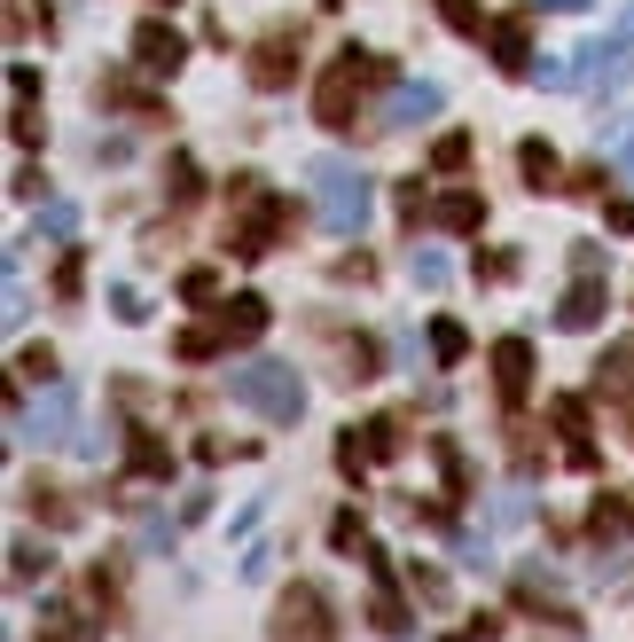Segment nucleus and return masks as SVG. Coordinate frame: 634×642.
<instances>
[{
    "label": "nucleus",
    "mask_w": 634,
    "mask_h": 642,
    "mask_svg": "<svg viewBox=\"0 0 634 642\" xmlns=\"http://www.w3.org/2000/svg\"><path fill=\"white\" fill-rule=\"evenodd\" d=\"M283 220H290V204H283V197H258V204H251V220H243V228L228 235V251H243V259H258V251H275Z\"/></svg>",
    "instance_id": "6"
},
{
    "label": "nucleus",
    "mask_w": 634,
    "mask_h": 642,
    "mask_svg": "<svg viewBox=\"0 0 634 642\" xmlns=\"http://www.w3.org/2000/svg\"><path fill=\"white\" fill-rule=\"evenodd\" d=\"M540 9H588V0H540Z\"/></svg>",
    "instance_id": "30"
},
{
    "label": "nucleus",
    "mask_w": 634,
    "mask_h": 642,
    "mask_svg": "<svg viewBox=\"0 0 634 642\" xmlns=\"http://www.w3.org/2000/svg\"><path fill=\"white\" fill-rule=\"evenodd\" d=\"M446 24H455V32H478V9H471V0H446Z\"/></svg>",
    "instance_id": "29"
},
{
    "label": "nucleus",
    "mask_w": 634,
    "mask_h": 642,
    "mask_svg": "<svg viewBox=\"0 0 634 642\" xmlns=\"http://www.w3.org/2000/svg\"><path fill=\"white\" fill-rule=\"evenodd\" d=\"M619 40H634V9H626V17H619Z\"/></svg>",
    "instance_id": "31"
},
{
    "label": "nucleus",
    "mask_w": 634,
    "mask_h": 642,
    "mask_svg": "<svg viewBox=\"0 0 634 642\" xmlns=\"http://www.w3.org/2000/svg\"><path fill=\"white\" fill-rule=\"evenodd\" d=\"M408 588H415V596H423V603H438V596H446V580H438V572H423V565H415V572H408Z\"/></svg>",
    "instance_id": "28"
},
{
    "label": "nucleus",
    "mask_w": 634,
    "mask_h": 642,
    "mask_svg": "<svg viewBox=\"0 0 634 642\" xmlns=\"http://www.w3.org/2000/svg\"><path fill=\"white\" fill-rule=\"evenodd\" d=\"M494 55H501V71H532V48H525V17H509V24L494 32Z\"/></svg>",
    "instance_id": "15"
},
{
    "label": "nucleus",
    "mask_w": 634,
    "mask_h": 642,
    "mask_svg": "<svg viewBox=\"0 0 634 642\" xmlns=\"http://www.w3.org/2000/svg\"><path fill=\"white\" fill-rule=\"evenodd\" d=\"M431 110H438V86L415 78V86H400V95H392V118H384V126H423Z\"/></svg>",
    "instance_id": "13"
},
{
    "label": "nucleus",
    "mask_w": 634,
    "mask_h": 642,
    "mask_svg": "<svg viewBox=\"0 0 634 642\" xmlns=\"http://www.w3.org/2000/svg\"><path fill=\"white\" fill-rule=\"evenodd\" d=\"M290 78H298V40H290V32L258 40V55H251V86H290Z\"/></svg>",
    "instance_id": "8"
},
{
    "label": "nucleus",
    "mask_w": 634,
    "mask_h": 642,
    "mask_svg": "<svg viewBox=\"0 0 634 642\" xmlns=\"http://www.w3.org/2000/svg\"><path fill=\"white\" fill-rule=\"evenodd\" d=\"M71 423H78V392H71V385H55L32 415H17V439H32V446H63V439H78Z\"/></svg>",
    "instance_id": "4"
},
{
    "label": "nucleus",
    "mask_w": 634,
    "mask_h": 642,
    "mask_svg": "<svg viewBox=\"0 0 634 642\" xmlns=\"http://www.w3.org/2000/svg\"><path fill=\"white\" fill-rule=\"evenodd\" d=\"M626 377H634V345H611V352L595 360V385H611V392H619Z\"/></svg>",
    "instance_id": "18"
},
{
    "label": "nucleus",
    "mask_w": 634,
    "mask_h": 642,
    "mask_svg": "<svg viewBox=\"0 0 634 642\" xmlns=\"http://www.w3.org/2000/svg\"><path fill=\"white\" fill-rule=\"evenodd\" d=\"M478 220H486V204H478L471 189H455V197H438V228H446V235H471Z\"/></svg>",
    "instance_id": "14"
},
{
    "label": "nucleus",
    "mask_w": 634,
    "mask_h": 642,
    "mask_svg": "<svg viewBox=\"0 0 634 642\" xmlns=\"http://www.w3.org/2000/svg\"><path fill=\"white\" fill-rule=\"evenodd\" d=\"M134 471H141V478H172V454H165V446H157L149 431L134 439Z\"/></svg>",
    "instance_id": "19"
},
{
    "label": "nucleus",
    "mask_w": 634,
    "mask_h": 642,
    "mask_svg": "<svg viewBox=\"0 0 634 642\" xmlns=\"http://www.w3.org/2000/svg\"><path fill=\"white\" fill-rule=\"evenodd\" d=\"M306 180H314V212H321L329 235H360V228H369L377 197H369V172H360L352 157H314Z\"/></svg>",
    "instance_id": "1"
},
{
    "label": "nucleus",
    "mask_w": 634,
    "mask_h": 642,
    "mask_svg": "<svg viewBox=\"0 0 634 642\" xmlns=\"http://www.w3.org/2000/svg\"><path fill=\"white\" fill-rule=\"evenodd\" d=\"M180 298H197V306L220 298V274H212V266H189V274H180Z\"/></svg>",
    "instance_id": "23"
},
{
    "label": "nucleus",
    "mask_w": 634,
    "mask_h": 642,
    "mask_svg": "<svg viewBox=\"0 0 634 642\" xmlns=\"http://www.w3.org/2000/svg\"><path fill=\"white\" fill-rule=\"evenodd\" d=\"M40 517H47V525H78V502L55 494V486H40Z\"/></svg>",
    "instance_id": "25"
},
{
    "label": "nucleus",
    "mask_w": 634,
    "mask_h": 642,
    "mask_svg": "<svg viewBox=\"0 0 634 642\" xmlns=\"http://www.w3.org/2000/svg\"><path fill=\"white\" fill-rule=\"evenodd\" d=\"M228 392H235L251 415H266V423H298V415H306V377L290 369V360H251V369L228 377Z\"/></svg>",
    "instance_id": "2"
},
{
    "label": "nucleus",
    "mask_w": 634,
    "mask_h": 642,
    "mask_svg": "<svg viewBox=\"0 0 634 642\" xmlns=\"http://www.w3.org/2000/svg\"><path fill=\"white\" fill-rule=\"evenodd\" d=\"M134 55H141V71H180V55H189V48H180V32H165V24H141L134 32Z\"/></svg>",
    "instance_id": "12"
},
{
    "label": "nucleus",
    "mask_w": 634,
    "mask_h": 642,
    "mask_svg": "<svg viewBox=\"0 0 634 642\" xmlns=\"http://www.w3.org/2000/svg\"><path fill=\"white\" fill-rule=\"evenodd\" d=\"M494 385H501L509 408L525 400V385H532V337H501L494 345Z\"/></svg>",
    "instance_id": "7"
},
{
    "label": "nucleus",
    "mask_w": 634,
    "mask_h": 642,
    "mask_svg": "<svg viewBox=\"0 0 634 642\" xmlns=\"http://www.w3.org/2000/svg\"><path fill=\"white\" fill-rule=\"evenodd\" d=\"M431 165H438V172H463V165H471V134H438Z\"/></svg>",
    "instance_id": "21"
},
{
    "label": "nucleus",
    "mask_w": 634,
    "mask_h": 642,
    "mask_svg": "<svg viewBox=\"0 0 634 642\" xmlns=\"http://www.w3.org/2000/svg\"><path fill=\"white\" fill-rule=\"evenodd\" d=\"M40 228H47V235H78V204H63V197L40 204Z\"/></svg>",
    "instance_id": "24"
},
{
    "label": "nucleus",
    "mask_w": 634,
    "mask_h": 642,
    "mask_svg": "<svg viewBox=\"0 0 634 642\" xmlns=\"http://www.w3.org/2000/svg\"><path fill=\"white\" fill-rule=\"evenodd\" d=\"M220 337H228V345H251V337H266V298H258V291L228 298V306H220Z\"/></svg>",
    "instance_id": "11"
},
{
    "label": "nucleus",
    "mask_w": 634,
    "mask_h": 642,
    "mask_svg": "<svg viewBox=\"0 0 634 642\" xmlns=\"http://www.w3.org/2000/svg\"><path fill=\"white\" fill-rule=\"evenodd\" d=\"M220 345H228V337H220V322H212V329H180V345H172V352H180V360H212Z\"/></svg>",
    "instance_id": "20"
},
{
    "label": "nucleus",
    "mask_w": 634,
    "mask_h": 642,
    "mask_svg": "<svg viewBox=\"0 0 634 642\" xmlns=\"http://www.w3.org/2000/svg\"><path fill=\"white\" fill-rule=\"evenodd\" d=\"M408 274H415L423 291H438V283H446V259H438V251H408Z\"/></svg>",
    "instance_id": "22"
},
{
    "label": "nucleus",
    "mask_w": 634,
    "mask_h": 642,
    "mask_svg": "<svg viewBox=\"0 0 634 642\" xmlns=\"http://www.w3.org/2000/svg\"><path fill=\"white\" fill-rule=\"evenodd\" d=\"M431 352L446 360V369H455V360L471 352V337H463V322H446V314H438V322H431Z\"/></svg>",
    "instance_id": "17"
},
{
    "label": "nucleus",
    "mask_w": 634,
    "mask_h": 642,
    "mask_svg": "<svg viewBox=\"0 0 634 642\" xmlns=\"http://www.w3.org/2000/svg\"><path fill=\"white\" fill-rule=\"evenodd\" d=\"M517 165H525L532 189H557V149H549V141H525V149H517Z\"/></svg>",
    "instance_id": "16"
},
{
    "label": "nucleus",
    "mask_w": 634,
    "mask_h": 642,
    "mask_svg": "<svg viewBox=\"0 0 634 642\" xmlns=\"http://www.w3.org/2000/svg\"><path fill=\"white\" fill-rule=\"evenodd\" d=\"M603 306H611V298H603V283H595V274H580V283L564 291V306H557V329H595V322H603Z\"/></svg>",
    "instance_id": "9"
},
{
    "label": "nucleus",
    "mask_w": 634,
    "mask_h": 642,
    "mask_svg": "<svg viewBox=\"0 0 634 642\" xmlns=\"http://www.w3.org/2000/svg\"><path fill=\"white\" fill-rule=\"evenodd\" d=\"M626 165H634V157H626Z\"/></svg>",
    "instance_id": "32"
},
{
    "label": "nucleus",
    "mask_w": 634,
    "mask_h": 642,
    "mask_svg": "<svg viewBox=\"0 0 634 642\" xmlns=\"http://www.w3.org/2000/svg\"><path fill=\"white\" fill-rule=\"evenodd\" d=\"M9 557H17V565H9L17 580H32V572H47V548H32V540H17V548H9Z\"/></svg>",
    "instance_id": "27"
},
{
    "label": "nucleus",
    "mask_w": 634,
    "mask_h": 642,
    "mask_svg": "<svg viewBox=\"0 0 634 642\" xmlns=\"http://www.w3.org/2000/svg\"><path fill=\"white\" fill-rule=\"evenodd\" d=\"M369 619H377L384 634H408V611H400V596H392V588H384V596L369 603Z\"/></svg>",
    "instance_id": "26"
},
{
    "label": "nucleus",
    "mask_w": 634,
    "mask_h": 642,
    "mask_svg": "<svg viewBox=\"0 0 634 642\" xmlns=\"http://www.w3.org/2000/svg\"><path fill=\"white\" fill-rule=\"evenodd\" d=\"M580 78L588 86H626V40H595V48H580Z\"/></svg>",
    "instance_id": "10"
},
{
    "label": "nucleus",
    "mask_w": 634,
    "mask_h": 642,
    "mask_svg": "<svg viewBox=\"0 0 634 642\" xmlns=\"http://www.w3.org/2000/svg\"><path fill=\"white\" fill-rule=\"evenodd\" d=\"M275 642H337V603L314 580H290L275 603Z\"/></svg>",
    "instance_id": "3"
},
{
    "label": "nucleus",
    "mask_w": 634,
    "mask_h": 642,
    "mask_svg": "<svg viewBox=\"0 0 634 642\" xmlns=\"http://www.w3.org/2000/svg\"><path fill=\"white\" fill-rule=\"evenodd\" d=\"M392 454H400V423H392V415H377V423H352V431L337 439V463H345V471L392 463Z\"/></svg>",
    "instance_id": "5"
}]
</instances>
